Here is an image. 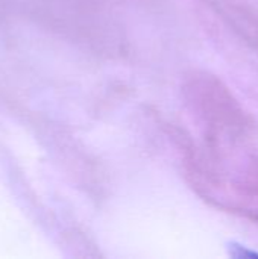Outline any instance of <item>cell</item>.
I'll return each instance as SVG.
<instances>
[]
</instances>
